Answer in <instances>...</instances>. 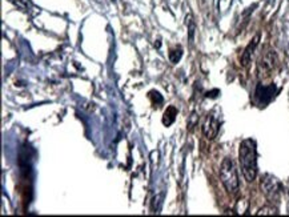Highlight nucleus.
Returning a JSON list of instances; mask_svg holds the SVG:
<instances>
[{
  "instance_id": "nucleus-5",
  "label": "nucleus",
  "mask_w": 289,
  "mask_h": 217,
  "mask_svg": "<svg viewBox=\"0 0 289 217\" xmlns=\"http://www.w3.org/2000/svg\"><path fill=\"white\" fill-rule=\"evenodd\" d=\"M275 95H276V87H275V84H257L256 91H255V97H256V101L261 107L268 104L269 101L275 97Z\"/></svg>"
},
{
  "instance_id": "nucleus-10",
  "label": "nucleus",
  "mask_w": 289,
  "mask_h": 217,
  "mask_svg": "<svg viewBox=\"0 0 289 217\" xmlns=\"http://www.w3.org/2000/svg\"><path fill=\"white\" fill-rule=\"evenodd\" d=\"M257 215H277V209L273 207H264L257 212Z\"/></svg>"
},
{
  "instance_id": "nucleus-9",
  "label": "nucleus",
  "mask_w": 289,
  "mask_h": 217,
  "mask_svg": "<svg viewBox=\"0 0 289 217\" xmlns=\"http://www.w3.org/2000/svg\"><path fill=\"white\" fill-rule=\"evenodd\" d=\"M248 201L247 200H240L239 201V204H237L236 208V213H240V215H244V213L248 212Z\"/></svg>"
},
{
  "instance_id": "nucleus-2",
  "label": "nucleus",
  "mask_w": 289,
  "mask_h": 217,
  "mask_svg": "<svg viewBox=\"0 0 289 217\" xmlns=\"http://www.w3.org/2000/svg\"><path fill=\"white\" fill-rule=\"evenodd\" d=\"M220 180L224 185L225 191L231 195H235L239 191V175L235 161L231 157H225L220 165Z\"/></svg>"
},
{
  "instance_id": "nucleus-8",
  "label": "nucleus",
  "mask_w": 289,
  "mask_h": 217,
  "mask_svg": "<svg viewBox=\"0 0 289 217\" xmlns=\"http://www.w3.org/2000/svg\"><path fill=\"white\" fill-rule=\"evenodd\" d=\"M176 116H177V109L173 107V105H171V107H168L167 108V111L164 112V117H163V124L167 125V127H169L171 124H173V121L176 120Z\"/></svg>"
},
{
  "instance_id": "nucleus-3",
  "label": "nucleus",
  "mask_w": 289,
  "mask_h": 217,
  "mask_svg": "<svg viewBox=\"0 0 289 217\" xmlns=\"http://www.w3.org/2000/svg\"><path fill=\"white\" fill-rule=\"evenodd\" d=\"M261 191L268 200L276 201L283 192V185L272 175H264L261 179Z\"/></svg>"
},
{
  "instance_id": "nucleus-7",
  "label": "nucleus",
  "mask_w": 289,
  "mask_h": 217,
  "mask_svg": "<svg viewBox=\"0 0 289 217\" xmlns=\"http://www.w3.org/2000/svg\"><path fill=\"white\" fill-rule=\"evenodd\" d=\"M259 40H260V35L257 33L256 36L253 37L252 40H251V43L247 45V48L244 49V52H243L241 59H240L241 65H243V67H248L249 65V63H251V60H252L253 52H255V49H256L257 44H259Z\"/></svg>"
},
{
  "instance_id": "nucleus-6",
  "label": "nucleus",
  "mask_w": 289,
  "mask_h": 217,
  "mask_svg": "<svg viewBox=\"0 0 289 217\" xmlns=\"http://www.w3.org/2000/svg\"><path fill=\"white\" fill-rule=\"evenodd\" d=\"M219 129H220V123H219V120L216 119V116L208 115L207 119H205L204 124H203V133H204V136L207 137L208 140H213V139L217 136Z\"/></svg>"
},
{
  "instance_id": "nucleus-4",
  "label": "nucleus",
  "mask_w": 289,
  "mask_h": 217,
  "mask_svg": "<svg viewBox=\"0 0 289 217\" xmlns=\"http://www.w3.org/2000/svg\"><path fill=\"white\" fill-rule=\"evenodd\" d=\"M276 55L273 51H268L265 52L261 59L257 63V71H259V75L260 76H269L271 72H272L275 67H276Z\"/></svg>"
},
{
  "instance_id": "nucleus-1",
  "label": "nucleus",
  "mask_w": 289,
  "mask_h": 217,
  "mask_svg": "<svg viewBox=\"0 0 289 217\" xmlns=\"http://www.w3.org/2000/svg\"><path fill=\"white\" fill-rule=\"evenodd\" d=\"M239 161L241 172L248 183L255 181L257 176V147L253 139H245L239 147Z\"/></svg>"
}]
</instances>
